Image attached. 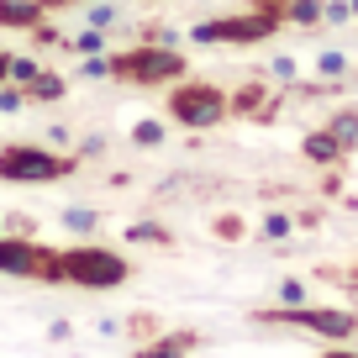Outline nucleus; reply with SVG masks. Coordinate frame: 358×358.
I'll list each match as a JSON object with an SVG mask.
<instances>
[{
	"label": "nucleus",
	"mask_w": 358,
	"mask_h": 358,
	"mask_svg": "<svg viewBox=\"0 0 358 358\" xmlns=\"http://www.w3.org/2000/svg\"><path fill=\"white\" fill-rule=\"evenodd\" d=\"M53 253H58V248L37 243L32 232H27V237H6V232H0V274H11V280H48Z\"/></svg>",
	"instance_id": "obj_7"
},
{
	"label": "nucleus",
	"mask_w": 358,
	"mask_h": 358,
	"mask_svg": "<svg viewBox=\"0 0 358 358\" xmlns=\"http://www.w3.org/2000/svg\"><path fill=\"white\" fill-rule=\"evenodd\" d=\"M169 122H179L185 132H211L232 116L227 106V90H216L211 79H174L169 85Z\"/></svg>",
	"instance_id": "obj_2"
},
{
	"label": "nucleus",
	"mask_w": 358,
	"mask_h": 358,
	"mask_svg": "<svg viewBox=\"0 0 358 358\" xmlns=\"http://www.w3.org/2000/svg\"><path fill=\"white\" fill-rule=\"evenodd\" d=\"M64 6H85V0H43V11H64Z\"/></svg>",
	"instance_id": "obj_25"
},
{
	"label": "nucleus",
	"mask_w": 358,
	"mask_h": 358,
	"mask_svg": "<svg viewBox=\"0 0 358 358\" xmlns=\"http://www.w3.org/2000/svg\"><path fill=\"white\" fill-rule=\"evenodd\" d=\"M258 232H264V237H274V243H280V237H290V232H295V222H290V216H285V211H268Z\"/></svg>",
	"instance_id": "obj_19"
},
{
	"label": "nucleus",
	"mask_w": 358,
	"mask_h": 358,
	"mask_svg": "<svg viewBox=\"0 0 358 358\" xmlns=\"http://www.w3.org/2000/svg\"><path fill=\"white\" fill-rule=\"evenodd\" d=\"M211 232L222 237V243H237V237L248 232V222H243V216H237V211H222V216H216V222H211Z\"/></svg>",
	"instance_id": "obj_15"
},
{
	"label": "nucleus",
	"mask_w": 358,
	"mask_h": 358,
	"mask_svg": "<svg viewBox=\"0 0 358 358\" xmlns=\"http://www.w3.org/2000/svg\"><path fill=\"white\" fill-rule=\"evenodd\" d=\"M85 16H90V27H101V32H111V27H116V6H101V0H95Z\"/></svg>",
	"instance_id": "obj_21"
},
{
	"label": "nucleus",
	"mask_w": 358,
	"mask_h": 358,
	"mask_svg": "<svg viewBox=\"0 0 358 358\" xmlns=\"http://www.w3.org/2000/svg\"><path fill=\"white\" fill-rule=\"evenodd\" d=\"M327 132H332L343 148H353V143H358V111H343V116H332V122H327Z\"/></svg>",
	"instance_id": "obj_13"
},
{
	"label": "nucleus",
	"mask_w": 358,
	"mask_h": 358,
	"mask_svg": "<svg viewBox=\"0 0 358 358\" xmlns=\"http://www.w3.org/2000/svg\"><path fill=\"white\" fill-rule=\"evenodd\" d=\"M111 64V79H122V85H174V79H185V58H179V48L169 43H143V48H127V53H111L106 58Z\"/></svg>",
	"instance_id": "obj_3"
},
{
	"label": "nucleus",
	"mask_w": 358,
	"mask_h": 358,
	"mask_svg": "<svg viewBox=\"0 0 358 358\" xmlns=\"http://www.w3.org/2000/svg\"><path fill=\"white\" fill-rule=\"evenodd\" d=\"M37 69H43L37 58H16V53H11V79H16V85H27V79H32Z\"/></svg>",
	"instance_id": "obj_22"
},
{
	"label": "nucleus",
	"mask_w": 358,
	"mask_h": 358,
	"mask_svg": "<svg viewBox=\"0 0 358 358\" xmlns=\"http://www.w3.org/2000/svg\"><path fill=\"white\" fill-rule=\"evenodd\" d=\"M280 27V16L274 11H248V16H216V22H201L195 27V43H264L268 32Z\"/></svg>",
	"instance_id": "obj_6"
},
{
	"label": "nucleus",
	"mask_w": 358,
	"mask_h": 358,
	"mask_svg": "<svg viewBox=\"0 0 358 358\" xmlns=\"http://www.w3.org/2000/svg\"><path fill=\"white\" fill-rule=\"evenodd\" d=\"M64 48L69 53H106V32L90 27V32H79V37H64Z\"/></svg>",
	"instance_id": "obj_14"
},
{
	"label": "nucleus",
	"mask_w": 358,
	"mask_h": 358,
	"mask_svg": "<svg viewBox=\"0 0 358 358\" xmlns=\"http://www.w3.org/2000/svg\"><path fill=\"white\" fill-rule=\"evenodd\" d=\"M137 274V264L127 253L106 243H74V248H58L53 268H48V285H79V290H116Z\"/></svg>",
	"instance_id": "obj_1"
},
{
	"label": "nucleus",
	"mask_w": 358,
	"mask_h": 358,
	"mask_svg": "<svg viewBox=\"0 0 358 358\" xmlns=\"http://www.w3.org/2000/svg\"><path fill=\"white\" fill-rule=\"evenodd\" d=\"M264 101H268L264 85H243L237 95H227V106H232L237 116H258V122H268V116H274V106H264Z\"/></svg>",
	"instance_id": "obj_11"
},
{
	"label": "nucleus",
	"mask_w": 358,
	"mask_h": 358,
	"mask_svg": "<svg viewBox=\"0 0 358 358\" xmlns=\"http://www.w3.org/2000/svg\"><path fill=\"white\" fill-rule=\"evenodd\" d=\"M353 280H358V268H353Z\"/></svg>",
	"instance_id": "obj_29"
},
{
	"label": "nucleus",
	"mask_w": 358,
	"mask_h": 358,
	"mask_svg": "<svg viewBox=\"0 0 358 358\" xmlns=\"http://www.w3.org/2000/svg\"><path fill=\"white\" fill-rule=\"evenodd\" d=\"M0 232H6V222H0Z\"/></svg>",
	"instance_id": "obj_28"
},
{
	"label": "nucleus",
	"mask_w": 358,
	"mask_h": 358,
	"mask_svg": "<svg viewBox=\"0 0 358 358\" xmlns=\"http://www.w3.org/2000/svg\"><path fill=\"white\" fill-rule=\"evenodd\" d=\"M11 79V53H0V85Z\"/></svg>",
	"instance_id": "obj_26"
},
{
	"label": "nucleus",
	"mask_w": 358,
	"mask_h": 358,
	"mask_svg": "<svg viewBox=\"0 0 358 358\" xmlns=\"http://www.w3.org/2000/svg\"><path fill=\"white\" fill-rule=\"evenodd\" d=\"M74 153H53L43 143H6L0 148V185H53L74 174Z\"/></svg>",
	"instance_id": "obj_4"
},
{
	"label": "nucleus",
	"mask_w": 358,
	"mask_h": 358,
	"mask_svg": "<svg viewBox=\"0 0 358 358\" xmlns=\"http://www.w3.org/2000/svg\"><path fill=\"white\" fill-rule=\"evenodd\" d=\"M195 343H201L195 332H169V337H153V343H143L132 358H190Z\"/></svg>",
	"instance_id": "obj_9"
},
{
	"label": "nucleus",
	"mask_w": 358,
	"mask_h": 358,
	"mask_svg": "<svg viewBox=\"0 0 358 358\" xmlns=\"http://www.w3.org/2000/svg\"><path fill=\"white\" fill-rule=\"evenodd\" d=\"M316 358H358V353H343V348H337V353H316Z\"/></svg>",
	"instance_id": "obj_27"
},
{
	"label": "nucleus",
	"mask_w": 358,
	"mask_h": 358,
	"mask_svg": "<svg viewBox=\"0 0 358 358\" xmlns=\"http://www.w3.org/2000/svg\"><path fill=\"white\" fill-rule=\"evenodd\" d=\"M343 69V53H322V74H337Z\"/></svg>",
	"instance_id": "obj_24"
},
{
	"label": "nucleus",
	"mask_w": 358,
	"mask_h": 358,
	"mask_svg": "<svg viewBox=\"0 0 358 358\" xmlns=\"http://www.w3.org/2000/svg\"><path fill=\"white\" fill-rule=\"evenodd\" d=\"M64 227H69V232H95L101 216H95V211H64Z\"/></svg>",
	"instance_id": "obj_20"
},
{
	"label": "nucleus",
	"mask_w": 358,
	"mask_h": 358,
	"mask_svg": "<svg viewBox=\"0 0 358 358\" xmlns=\"http://www.w3.org/2000/svg\"><path fill=\"white\" fill-rule=\"evenodd\" d=\"M27 101H64V90H69V79L64 74H48V69H37L32 79H27Z\"/></svg>",
	"instance_id": "obj_12"
},
{
	"label": "nucleus",
	"mask_w": 358,
	"mask_h": 358,
	"mask_svg": "<svg viewBox=\"0 0 358 358\" xmlns=\"http://www.w3.org/2000/svg\"><path fill=\"white\" fill-rule=\"evenodd\" d=\"M132 143L137 148H164V122H137L132 127Z\"/></svg>",
	"instance_id": "obj_17"
},
{
	"label": "nucleus",
	"mask_w": 358,
	"mask_h": 358,
	"mask_svg": "<svg viewBox=\"0 0 358 358\" xmlns=\"http://www.w3.org/2000/svg\"><path fill=\"white\" fill-rule=\"evenodd\" d=\"M280 301H285V306H295V301H306V290H301V280H285V285H280Z\"/></svg>",
	"instance_id": "obj_23"
},
{
	"label": "nucleus",
	"mask_w": 358,
	"mask_h": 358,
	"mask_svg": "<svg viewBox=\"0 0 358 358\" xmlns=\"http://www.w3.org/2000/svg\"><path fill=\"white\" fill-rule=\"evenodd\" d=\"M258 322H285V327H301V332H316V337H332V343H348L358 332V316L343 311V306H274V311H258Z\"/></svg>",
	"instance_id": "obj_5"
},
{
	"label": "nucleus",
	"mask_w": 358,
	"mask_h": 358,
	"mask_svg": "<svg viewBox=\"0 0 358 358\" xmlns=\"http://www.w3.org/2000/svg\"><path fill=\"white\" fill-rule=\"evenodd\" d=\"M43 16V0H0V27H11V32H32Z\"/></svg>",
	"instance_id": "obj_8"
},
{
	"label": "nucleus",
	"mask_w": 358,
	"mask_h": 358,
	"mask_svg": "<svg viewBox=\"0 0 358 358\" xmlns=\"http://www.w3.org/2000/svg\"><path fill=\"white\" fill-rule=\"evenodd\" d=\"M127 237H132V243H174V232H169V227H158V222H137V227H127Z\"/></svg>",
	"instance_id": "obj_16"
},
{
	"label": "nucleus",
	"mask_w": 358,
	"mask_h": 358,
	"mask_svg": "<svg viewBox=\"0 0 358 358\" xmlns=\"http://www.w3.org/2000/svg\"><path fill=\"white\" fill-rule=\"evenodd\" d=\"M301 153L311 158V164L332 169V164H343V153H348V148H343V143H337V137H332V132H327V127H322V132H311V137H306V143H301Z\"/></svg>",
	"instance_id": "obj_10"
},
{
	"label": "nucleus",
	"mask_w": 358,
	"mask_h": 358,
	"mask_svg": "<svg viewBox=\"0 0 358 358\" xmlns=\"http://www.w3.org/2000/svg\"><path fill=\"white\" fill-rule=\"evenodd\" d=\"M290 22L316 27V22H322V0H290Z\"/></svg>",
	"instance_id": "obj_18"
}]
</instances>
